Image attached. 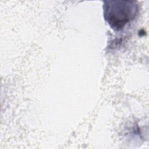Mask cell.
I'll return each instance as SVG.
<instances>
[{
    "label": "cell",
    "instance_id": "cell-1",
    "mask_svg": "<svg viewBox=\"0 0 149 149\" xmlns=\"http://www.w3.org/2000/svg\"><path fill=\"white\" fill-rule=\"evenodd\" d=\"M103 8L105 20L115 31L122 30L138 12V5L130 1H104Z\"/></svg>",
    "mask_w": 149,
    "mask_h": 149
}]
</instances>
